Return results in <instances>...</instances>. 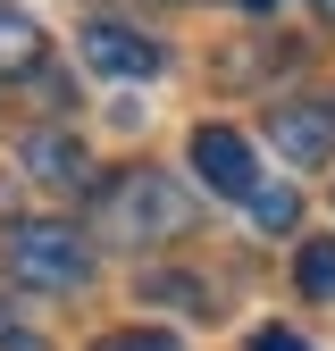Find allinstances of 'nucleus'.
Segmentation results:
<instances>
[{
  "label": "nucleus",
  "mask_w": 335,
  "mask_h": 351,
  "mask_svg": "<svg viewBox=\"0 0 335 351\" xmlns=\"http://www.w3.org/2000/svg\"><path fill=\"white\" fill-rule=\"evenodd\" d=\"M193 167H201L209 193H227L243 209H251V193H260V159H251V143L235 134V125H201L193 134Z\"/></svg>",
  "instance_id": "obj_3"
},
{
  "label": "nucleus",
  "mask_w": 335,
  "mask_h": 351,
  "mask_svg": "<svg viewBox=\"0 0 335 351\" xmlns=\"http://www.w3.org/2000/svg\"><path fill=\"white\" fill-rule=\"evenodd\" d=\"M17 167L42 176V184H59V193H84V184H93V176H84L76 134H25V143H17Z\"/></svg>",
  "instance_id": "obj_6"
},
{
  "label": "nucleus",
  "mask_w": 335,
  "mask_h": 351,
  "mask_svg": "<svg viewBox=\"0 0 335 351\" xmlns=\"http://www.w3.org/2000/svg\"><path fill=\"white\" fill-rule=\"evenodd\" d=\"M84 67H93V75H151L159 67V42H143L135 25H117V17H93V25H84Z\"/></svg>",
  "instance_id": "obj_5"
},
{
  "label": "nucleus",
  "mask_w": 335,
  "mask_h": 351,
  "mask_svg": "<svg viewBox=\"0 0 335 351\" xmlns=\"http://www.w3.org/2000/svg\"><path fill=\"white\" fill-rule=\"evenodd\" d=\"M0 268H9L25 293H76L93 276V259H84V234L59 226V217H17L9 234H0Z\"/></svg>",
  "instance_id": "obj_2"
},
{
  "label": "nucleus",
  "mask_w": 335,
  "mask_h": 351,
  "mask_svg": "<svg viewBox=\"0 0 335 351\" xmlns=\"http://www.w3.org/2000/svg\"><path fill=\"white\" fill-rule=\"evenodd\" d=\"M251 217H260L268 234H285L293 217H302V201H293V193H277V184H260V193H251Z\"/></svg>",
  "instance_id": "obj_9"
},
{
  "label": "nucleus",
  "mask_w": 335,
  "mask_h": 351,
  "mask_svg": "<svg viewBox=\"0 0 335 351\" xmlns=\"http://www.w3.org/2000/svg\"><path fill=\"white\" fill-rule=\"evenodd\" d=\"M251 351H310L302 335H285V326H260V335H251Z\"/></svg>",
  "instance_id": "obj_11"
},
{
  "label": "nucleus",
  "mask_w": 335,
  "mask_h": 351,
  "mask_svg": "<svg viewBox=\"0 0 335 351\" xmlns=\"http://www.w3.org/2000/svg\"><path fill=\"white\" fill-rule=\"evenodd\" d=\"M93 351H185L176 335H159V326H117V335H101Z\"/></svg>",
  "instance_id": "obj_10"
},
{
  "label": "nucleus",
  "mask_w": 335,
  "mask_h": 351,
  "mask_svg": "<svg viewBox=\"0 0 335 351\" xmlns=\"http://www.w3.org/2000/svg\"><path fill=\"white\" fill-rule=\"evenodd\" d=\"M93 217H101L109 243H168V234L193 226V201H185L176 176H159V167H126L117 184L93 201Z\"/></svg>",
  "instance_id": "obj_1"
},
{
  "label": "nucleus",
  "mask_w": 335,
  "mask_h": 351,
  "mask_svg": "<svg viewBox=\"0 0 335 351\" xmlns=\"http://www.w3.org/2000/svg\"><path fill=\"white\" fill-rule=\"evenodd\" d=\"M268 143L293 167H327L335 159V109L327 101H285V109H268Z\"/></svg>",
  "instance_id": "obj_4"
},
{
  "label": "nucleus",
  "mask_w": 335,
  "mask_h": 351,
  "mask_svg": "<svg viewBox=\"0 0 335 351\" xmlns=\"http://www.w3.org/2000/svg\"><path fill=\"white\" fill-rule=\"evenodd\" d=\"M293 285L310 301H335V243H302L293 251Z\"/></svg>",
  "instance_id": "obj_8"
},
{
  "label": "nucleus",
  "mask_w": 335,
  "mask_h": 351,
  "mask_svg": "<svg viewBox=\"0 0 335 351\" xmlns=\"http://www.w3.org/2000/svg\"><path fill=\"white\" fill-rule=\"evenodd\" d=\"M42 59V25L25 9H0V75H25Z\"/></svg>",
  "instance_id": "obj_7"
}]
</instances>
